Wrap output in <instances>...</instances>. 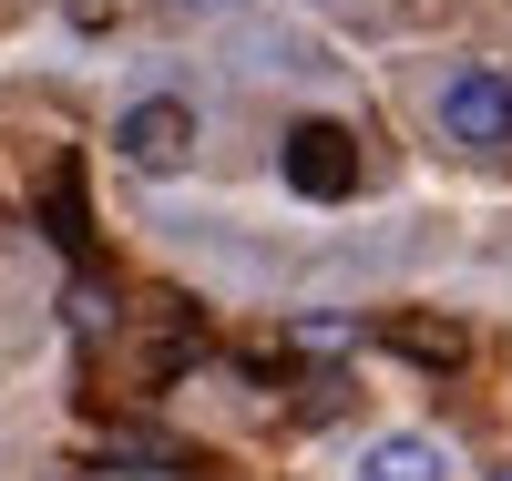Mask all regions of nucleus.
<instances>
[{
  "mask_svg": "<svg viewBox=\"0 0 512 481\" xmlns=\"http://www.w3.org/2000/svg\"><path fill=\"white\" fill-rule=\"evenodd\" d=\"M379 338H390L400 359H420V369H461V359H472L461 318H379Z\"/></svg>",
  "mask_w": 512,
  "mask_h": 481,
  "instance_id": "4",
  "label": "nucleus"
},
{
  "mask_svg": "<svg viewBox=\"0 0 512 481\" xmlns=\"http://www.w3.org/2000/svg\"><path fill=\"white\" fill-rule=\"evenodd\" d=\"M441 134H461V144H512V82H502V72H461L451 93H441Z\"/></svg>",
  "mask_w": 512,
  "mask_h": 481,
  "instance_id": "3",
  "label": "nucleus"
},
{
  "mask_svg": "<svg viewBox=\"0 0 512 481\" xmlns=\"http://www.w3.org/2000/svg\"><path fill=\"white\" fill-rule=\"evenodd\" d=\"M52 215H62V246L82 256V174L72 164H52Z\"/></svg>",
  "mask_w": 512,
  "mask_h": 481,
  "instance_id": "6",
  "label": "nucleus"
},
{
  "mask_svg": "<svg viewBox=\"0 0 512 481\" xmlns=\"http://www.w3.org/2000/svg\"><path fill=\"white\" fill-rule=\"evenodd\" d=\"M287 185L308 205L359 195V134H349V123H297V134H287Z\"/></svg>",
  "mask_w": 512,
  "mask_h": 481,
  "instance_id": "1",
  "label": "nucleus"
},
{
  "mask_svg": "<svg viewBox=\"0 0 512 481\" xmlns=\"http://www.w3.org/2000/svg\"><path fill=\"white\" fill-rule=\"evenodd\" d=\"M502 481H512V471H502Z\"/></svg>",
  "mask_w": 512,
  "mask_h": 481,
  "instance_id": "7",
  "label": "nucleus"
},
{
  "mask_svg": "<svg viewBox=\"0 0 512 481\" xmlns=\"http://www.w3.org/2000/svg\"><path fill=\"white\" fill-rule=\"evenodd\" d=\"M359 481H441V451H431V441H379V451L359 461Z\"/></svg>",
  "mask_w": 512,
  "mask_h": 481,
  "instance_id": "5",
  "label": "nucleus"
},
{
  "mask_svg": "<svg viewBox=\"0 0 512 481\" xmlns=\"http://www.w3.org/2000/svg\"><path fill=\"white\" fill-rule=\"evenodd\" d=\"M113 154H123V164H144V174H175V164L195 154V113L154 93V103H134V113L113 123Z\"/></svg>",
  "mask_w": 512,
  "mask_h": 481,
  "instance_id": "2",
  "label": "nucleus"
}]
</instances>
